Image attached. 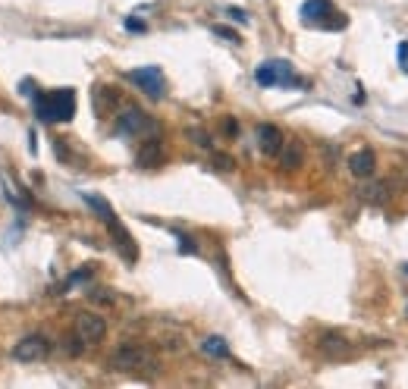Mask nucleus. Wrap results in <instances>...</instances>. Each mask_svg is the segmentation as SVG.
Instances as JSON below:
<instances>
[{"label": "nucleus", "instance_id": "nucleus-3", "mask_svg": "<svg viewBox=\"0 0 408 389\" xmlns=\"http://www.w3.org/2000/svg\"><path fill=\"white\" fill-rule=\"evenodd\" d=\"M154 129V123L148 119V113L139 110V107H126V110L117 117V132L119 135H141Z\"/></svg>", "mask_w": 408, "mask_h": 389}, {"label": "nucleus", "instance_id": "nucleus-10", "mask_svg": "<svg viewBox=\"0 0 408 389\" xmlns=\"http://www.w3.org/2000/svg\"><path fill=\"white\" fill-rule=\"evenodd\" d=\"M51 104H53V123H67V119L75 117V95L73 89H63V91H53L51 95Z\"/></svg>", "mask_w": 408, "mask_h": 389}, {"label": "nucleus", "instance_id": "nucleus-21", "mask_svg": "<svg viewBox=\"0 0 408 389\" xmlns=\"http://www.w3.org/2000/svg\"><path fill=\"white\" fill-rule=\"evenodd\" d=\"M399 67L402 73H408V41H399Z\"/></svg>", "mask_w": 408, "mask_h": 389}, {"label": "nucleus", "instance_id": "nucleus-19", "mask_svg": "<svg viewBox=\"0 0 408 389\" xmlns=\"http://www.w3.org/2000/svg\"><path fill=\"white\" fill-rule=\"evenodd\" d=\"M117 104V95H113L110 89H97L95 91V107H97V113H107V107H113Z\"/></svg>", "mask_w": 408, "mask_h": 389}, {"label": "nucleus", "instance_id": "nucleus-24", "mask_svg": "<svg viewBox=\"0 0 408 389\" xmlns=\"http://www.w3.org/2000/svg\"><path fill=\"white\" fill-rule=\"evenodd\" d=\"M179 248H182V251H195V242H192V239H186V235H182V239H179Z\"/></svg>", "mask_w": 408, "mask_h": 389}, {"label": "nucleus", "instance_id": "nucleus-17", "mask_svg": "<svg viewBox=\"0 0 408 389\" xmlns=\"http://www.w3.org/2000/svg\"><path fill=\"white\" fill-rule=\"evenodd\" d=\"M386 189H389L386 182H374V185H368L361 195H364V201H371V204H386V198H389Z\"/></svg>", "mask_w": 408, "mask_h": 389}, {"label": "nucleus", "instance_id": "nucleus-20", "mask_svg": "<svg viewBox=\"0 0 408 389\" xmlns=\"http://www.w3.org/2000/svg\"><path fill=\"white\" fill-rule=\"evenodd\" d=\"M189 139H195V145H201V148H211V139L201 129H189Z\"/></svg>", "mask_w": 408, "mask_h": 389}, {"label": "nucleus", "instance_id": "nucleus-6", "mask_svg": "<svg viewBox=\"0 0 408 389\" xmlns=\"http://www.w3.org/2000/svg\"><path fill=\"white\" fill-rule=\"evenodd\" d=\"M47 352H51V342H47L45 336H25L23 342H16L13 358L16 361H41Z\"/></svg>", "mask_w": 408, "mask_h": 389}, {"label": "nucleus", "instance_id": "nucleus-26", "mask_svg": "<svg viewBox=\"0 0 408 389\" xmlns=\"http://www.w3.org/2000/svg\"><path fill=\"white\" fill-rule=\"evenodd\" d=\"M126 29H129V32H141V29H145V23H139V19H129Z\"/></svg>", "mask_w": 408, "mask_h": 389}, {"label": "nucleus", "instance_id": "nucleus-7", "mask_svg": "<svg viewBox=\"0 0 408 389\" xmlns=\"http://www.w3.org/2000/svg\"><path fill=\"white\" fill-rule=\"evenodd\" d=\"M317 349H320V355H324V358H333V361L349 358V355L355 352V349H352V342L342 336V333H324Z\"/></svg>", "mask_w": 408, "mask_h": 389}, {"label": "nucleus", "instance_id": "nucleus-15", "mask_svg": "<svg viewBox=\"0 0 408 389\" xmlns=\"http://www.w3.org/2000/svg\"><path fill=\"white\" fill-rule=\"evenodd\" d=\"M280 154H283V169H298L302 167V145L298 141H283V148H280Z\"/></svg>", "mask_w": 408, "mask_h": 389}, {"label": "nucleus", "instance_id": "nucleus-18", "mask_svg": "<svg viewBox=\"0 0 408 389\" xmlns=\"http://www.w3.org/2000/svg\"><path fill=\"white\" fill-rule=\"evenodd\" d=\"M35 113H38V119H45V123H53L51 95H35Z\"/></svg>", "mask_w": 408, "mask_h": 389}, {"label": "nucleus", "instance_id": "nucleus-1", "mask_svg": "<svg viewBox=\"0 0 408 389\" xmlns=\"http://www.w3.org/2000/svg\"><path fill=\"white\" fill-rule=\"evenodd\" d=\"M110 367L113 370H123V374H139V370H151L154 358L141 345H119L117 352L110 355Z\"/></svg>", "mask_w": 408, "mask_h": 389}, {"label": "nucleus", "instance_id": "nucleus-4", "mask_svg": "<svg viewBox=\"0 0 408 389\" xmlns=\"http://www.w3.org/2000/svg\"><path fill=\"white\" fill-rule=\"evenodd\" d=\"M75 336H79L85 345L101 342V339L107 336L104 317H97V314H79V317H75Z\"/></svg>", "mask_w": 408, "mask_h": 389}, {"label": "nucleus", "instance_id": "nucleus-9", "mask_svg": "<svg viewBox=\"0 0 408 389\" xmlns=\"http://www.w3.org/2000/svg\"><path fill=\"white\" fill-rule=\"evenodd\" d=\"M302 16H304V23L324 25V29H326V16H336V10H333L330 0H304Z\"/></svg>", "mask_w": 408, "mask_h": 389}, {"label": "nucleus", "instance_id": "nucleus-14", "mask_svg": "<svg viewBox=\"0 0 408 389\" xmlns=\"http://www.w3.org/2000/svg\"><path fill=\"white\" fill-rule=\"evenodd\" d=\"M82 198H85V204H88L91 211H95V213H97V217H101V220H104V223H110L113 217H117V213H113V207L107 204V201L101 198V195H91V191H85Z\"/></svg>", "mask_w": 408, "mask_h": 389}, {"label": "nucleus", "instance_id": "nucleus-16", "mask_svg": "<svg viewBox=\"0 0 408 389\" xmlns=\"http://www.w3.org/2000/svg\"><path fill=\"white\" fill-rule=\"evenodd\" d=\"M201 349L208 355H214V358H226L230 355V345H226V339H220V336H208L204 342H201Z\"/></svg>", "mask_w": 408, "mask_h": 389}, {"label": "nucleus", "instance_id": "nucleus-23", "mask_svg": "<svg viewBox=\"0 0 408 389\" xmlns=\"http://www.w3.org/2000/svg\"><path fill=\"white\" fill-rule=\"evenodd\" d=\"M230 16L236 19V23H248V16H245V10H230Z\"/></svg>", "mask_w": 408, "mask_h": 389}, {"label": "nucleus", "instance_id": "nucleus-13", "mask_svg": "<svg viewBox=\"0 0 408 389\" xmlns=\"http://www.w3.org/2000/svg\"><path fill=\"white\" fill-rule=\"evenodd\" d=\"M160 161H163V148H160V141H145V145L139 148V157H135V163H139V167H145V169L157 167Z\"/></svg>", "mask_w": 408, "mask_h": 389}, {"label": "nucleus", "instance_id": "nucleus-11", "mask_svg": "<svg viewBox=\"0 0 408 389\" xmlns=\"http://www.w3.org/2000/svg\"><path fill=\"white\" fill-rule=\"evenodd\" d=\"M349 169L358 179L374 176V169H377V154H374L371 148H361V151H355V154L349 157Z\"/></svg>", "mask_w": 408, "mask_h": 389}, {"label": "nucleus", "instance_id": "nucleus-2", "mask_svg": "<svg viewBox=\"0 0 408 389\" xmlns=\"http://www.w3.org/2000/svg\"><path fill=\"white\" fill-rule=\"evenodd\" d=\"M254 79H258V85H264V89H274V85H298V79L292 75V67L286 60H267V63H261Z\"/></svg>", "mask_w": 408, "mask_h": 389}, {"label": "nucleus", "instance_id": "nucleus-25", "mask_svg": "<svg viewBox=\"0 0 408 389\" xmlns=\"http://www.w3.org/2000/svg\"><path fill=\"white\" fill-rule=\"evenodd\" d=\"M217 169H232V161L230 157H217Z\"/></svg>", "mask_w": 408, "mask_h": 389}, {"label": "nucleus", "instance_id": "nucleus-12", "mask_svg": "<svg viewBox=\"0 0 408 389\" xmlns=\"http://www.w3.org/2000/svg\"><path fill=\"white\" fill-rule=\"evenodd\" d=\"M258 148H261V151H264L267 157L280 154V148H283V132L276 129V126L264 123V126L258 129Z\"/></svg>", "mask_w": 408, "mask_h": 389}, {"label": "nucleus", "instance_id": "nucleus-8", "mask_svg": "<svg viewBox=\"0 0 408 389\" xmlns=\"http://www.w3.org/2000/svg\"><path fill=\"white\" fill-rule=\"evenodd\" d=\"M107 226H110L113 245H117V248H119V255L126 257V261H135V257H139V248H135V242H132V235H129V229L123 226V223H119L117 217H113V220L107 223Z\"/></svg>", "mask_w": 408, "mask_h": 389}, {"label": "nucleus", "instance_id": "nucleus-22", "mask_svg": "<svg viewBox=\"0 0 408 389\" xmlns=\"http://www.w3.org/2000/svg\"><path fill=\"white\" fill-rule=\"evenodd\" d=\"M214 35L226 38V41H239V35H236V32H230V29H223V25H214Z\"/></svg>", "mask_w": 408, "mask_h": 389}, {"label": "nucleus", "instance_id": "nucleus-5", "mask_svg": "<svg viewBox=\"0 0 408 389\" xmlns=\"http://www.w3.org/2000/svg\"><path fill=\"white\" fill-rule=\"evenodd\" d=\"M129 79H132L141 91H148L151 97H160V95H163V89H167V85H163V73H160L157 67L132 69V73H129Z\"/></svg>", "mask_w": 408, "mask_h": 389}]
</instances>
